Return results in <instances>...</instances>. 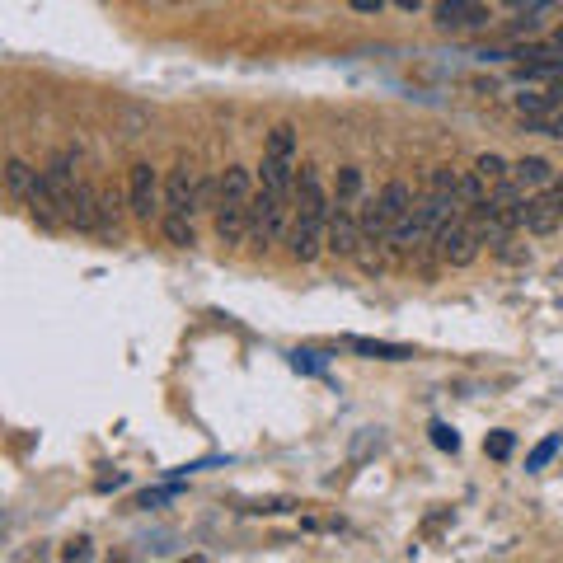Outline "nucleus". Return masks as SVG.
Returning <instances> with one entry per match:
<instances>
[{"mask_svg":"<svg viewBox=\"0 0 563 563\" xmlns=\"http://www.w3.org/2000/svg\"><path fill=\"white\" fill-rule=\"evenodd\" d=\"M334 193H338V202H352V198H357V193H362V169H357V165H343V169H338V188H334Z\"/></svg>","mask_w":563,"mask_h":563,"instance_id":"nucleus-21","label":"nucleus"},{"mask_svg":"<svg viewBox=\"0 0 563 563\" xmlns=\"http://www.w3.org/2000/svg\"><path fill=\"white\" fill-rule=\"evenodd\" d=\"M456 188H460L456 169H432V193H456Z\"/></svg>","mask_w":563,"mask_h":563,"instance_id":"nucleus-26","label":"nucleus"},{"mask_svg":"<svg viewBox=\"0 0 563 563\" xmlns=\"http://www.w3.org/2000/svg\"><path fill=\"white\" fill-rule=\"evenodd\" d=\"M263 193H273V198H291L296 193V155L263 151Z\"/></svg>","mask_w":563,"mask_h":563,"instance_id":"nucleus-7","label":"nucleus"},{"mask_svg":"<svg viewBox=\"0 0 563 563\" xmlns=\"http://www.w3.org/2000/svg\"><path fill=\"white\" fill-rule=\"evenodd\" d=\"M484 451L493 460H507V456H512V432H493V437L484 442Z\"/></svg>","mask_w":563,"mask_h":563,"instance_id":"nucleus-25","label":"nucleus"},{"mask_svg":"<svg viewBox=\"0 0 563 563\" xmlns=\"http://www.w3.org/2000/svg\"><path fill=\"white\" fill-rule=\"evenodd\" d=\"M413 207H418V202H413V188H409L404 179H390V183L381 188V212L390 216V230H395L399 221L413 212Z\"/></svg>","mask_w":563,"mask_h":563,"instance_id":"nucleus-12","label":"nucleus"},{"mask_svg":"<svg viewBox=\"0 0 563 563\" xmlns=\"http://www.w3.org/2000/svg\"><path fill=\"white\" fill-rule=\"evenodd\" d=\"M437 19H442V29H479L488 19V10L479 0H442Z\"/></svg>","mask_w":563,"mask_h":563,"instance_id":"nucleus-11","label":"nucleus"},{"mask_svg":"<svg viewBox=\"0 0 563 563\" xmlns=\"http://www.w3.org/2000/svg\"><path fill=\"white\" fill-rule=\"evenodd\" d=\"M432 442L442 446V451H460V437L446 423H432Z\"/></svg>","mask_w":563,"mask_h":563,"instance_id":"nucleus-27","label":"nucleus"},{"mask_svg":"<svg viewBox=\"0 0 563 563\" xmlns=\"http://www.w3.org/2000/svg\"><path fill=\"white\" fill-rule=\"evenodd\" d=\"M165 212H198V174L188 165L169 169L165 179Z\"/></svg>","mask_w":563,"mask_h":563,"instance_id":"nucleus-6","label":"nucleus"},{"mask_svg":"<svg viewBox=\"0 0 563 563\" xmlns=\"http://www.w3.org/2000/svg\"><path fill=\"white\" fill-rule=\"evenodd\" d=\"M221 202H249V169L230 165L221 174Z\"/></svg>","mask_w":563,"mask_h":563,"instance_id":"nucleus-18","label":"nucleus"},{"mask_svg":"<svg viewBox=\"0 0 563 563\" xmlns=\"http://www.w3.org/2000/svg\"><path fill=\"white\" fill-rule=\"evenodd\" d=\"M474 174H479V179H484L488 188H493V183L512 179V165H507L503 155H479V160H474Z\"/></svg>","mask_w":563,"mask_h":563,"instance_id":"nucleus-20","label":"nucleus"},{"mask_svg":"<svg viewBox=\"0 0 563 563\" xmlns=\"http://www.w3.org/2000/svg\"><path fill=\"white\" fill-rule=\"evenodd\" d=\"M352 352H362V357H376V362H409L413 348H399V343H376V338H343Z\"/></svg>","mask_w":563,"mask_h":563,"instance_id":"nucleus-14","label":"nucleus"},{"mask_svg":"<svg viewBox=\"0 0 563 563\" xmlns=\"http://www.w3.org/2000/svg\"><path fill=\"white\" fill-rule=\"evenodd\" d=\"M66 559H90V540H71V545H66Z\"/></svg>","mask_w":563,"mask_h":563,"instance_id":"nucleus-28","label":"nucleus"},{"mask_svg":"<svg viewBox=\"0 0 563 563\" xmlns=\"http://www.w3.org/2000/svg\"><path fill=\"white\" fill-rule=\"evenodd\" d=\"M287 244H291V259L296 263H315L320 249H329V216L296 212L291 216V230H287Z\"/></svg>","mask_w":563,"mask_h":563,"instance_id":"nucleus-2","label":"nucleus"},{"mask_svg":"<svg viewBox=\"0 0 563 563\" xmlns=\"http://www.w3.org/2000/svg\"><path fill=\"white\" fill-rule=\"evenodd\" d=\"M512 179L521 188H549L554 183V165H549L545 155H521L517 165H512Z\"/></svg>","mask_w":563,"mask_h":563,"instance_id":"nucleus-13","label":"nucleus"},{"mask_svg":"<svg viewBox=\"0 0 563 563\" xmlns=\"http://www.w3.org/2000/svg\"><path fill=\"white\" fill-rule=\"evenodd\" d=\"M160 230H165L169 244L188 249V244H193V212H165L160 216Z\"/></svg>","mask_w":563,"mask_h":563,"instance_id":"nucleus-16","label":"nucleus"},{"mask_svg":"<svg viewBox=\"0 0 563 563\" xmlns=\"http://www.w3.org/2000/svg\"><path fill=\"white\" fill-rule=\"evenodd\" d=\"M395 5H404V10H418V0H395Z\"/></svg>","mask_w":563,"mask_h":563,"instance_id":"nucleus-30","label":"nucleus"},{"mask_svg":"<svg viewBox=\"0 0 563 563\" xmlns=\"http://www.w3.org/2000/svg\"><path fill=\"white\" fill-rule=\"evenodd\" d=\"M99 230H104V235H122V198L118 193H99Z\"/></svg>","mask_w":563,"mask_h":563,"instance_id":"nucleus-19","label":"nucleus"},{"mask_svg":"<svg viewBox=\"0 0 563 563\" xmlns=\"http://www.w3.org/2000/svg\"><path fill=\"white\" fill-rule=\"evenodd\" d=\"M554 38H559V43H563V24H559V33H554Z\"/></svg>","mask_w":563,"mask_h":563,"instance_id":"nucleus-31","label":"nucleus"},{"mask_svg":"<svg viewBox=\"0 0 563 563\" xmlns=\"http://www.w3.org/2000/svg\"><path fill=\"white\" fill-rule=\"evenodd\" d=\"M554 99H559L554 90H531V94H517V108L526 113V118H535V113H545Z\"/></svg>","mask_w":563,"mask_h":563,"instance_id":"nucleus-22","label":"nucleus"},{"mask_svg":"<svg viewBox=\"0 0 563 563\" xmlns=\"http://www.w3.org/2000/svg\"><path fill=\"white\" fill-rule=\"evenodd\" d=\"M381 5H385V0H352V10H362V15H376Z\"/></svg>","mask_w":563,"mask_h":563,"instance_id":"nucleus-29","label":"nucleus"},{"mask_svg":"<svg viewBox=\"0 0 563 563\" xmlns=\"http://www.w3.org/2000/svg\"><path fill=\"white\" fill-rule=\"evenodd\" d=\"M127 207H132L137 221H151L160 212V179H155V169L146 160L132 165V174H127Z\"/></svg>","mask_w":563,"mask_h":563,"instance_id":"nucleus-4","label":"nucleus"},{"mask_svg":"<svg viewBox=\"0 0 563 563\" xmlns=\"http://www.w3.org/2000/svg\"><path fill=\"white\" fill-rule=\"evenodd\" d=\"M216 235H221V244L249 240V202H221L216 207Z\"/></svg>","mask_w":563,"mask_h":563,"instance_id":"nucleus-9","label":"nucleus"},{"mask_svg":"<svg viewBox=\"0 0 563 563\" xmlns=\"http://www.w3.org/2000/svg\"><path fill=\"white\" fill-rule=\"evenodd\" d=\"M432 244H437V259L442 263H451V268H465V263H474L479 259V235H474V226H470V216L460 212V216H451L437 235H432Z\"/></svg>","mask_w":563,"mask_h":563,"instance_id":"nucleus-1","label":"nucleus"},{"mask_svg":"<svg viewBox=\"0 0 563 563\" xmlns=\"http://www.w3.org/2000/svg\"><path fill=\"white\" fill-rule=\"evenodd\" d=\"M282 230H287V198H273L259 188V198H249V240L268 249Z\"/></svg>","mask_w":563,"mask_h":563,"instance_id":"nucleus-3","label":"nucleus"},{"mask_svg":"<svg viewBox=\"0 0 563 563\" xmlns=\"http://www.w3.org/2000/svg\"><path fill=\"white\" fill-rule=\"evenodd\" d=\"M5 183H10V193H15V198L29 202L33 188L43 183V174H38V169H29L24 160H10V165H5Z\"/></svg>","mask_w":563,"mask_h":563,"instance_id":"nucleus-15","label":"nucleus"},{"mask_svg":"<svg viewBox=\"0 0 563 563\" xmlns=\"http://www.w3.org/2000/svg\"><path fill=\"white\" fill-rule=\"evenodd\" d=\"M456 202L465 207V212H474V207H484V202H488V183L479 179V174H460Z\"/></svg>","mask_w":563,"mask_h":563,"instance_id":"nucleus-17","label":"nucleus"},{"mask_svg":"<svg viewBox=\"0 0 563 563\" xmlns=\"http://www.w3.org/2000/svg\"><path fill=\"white\" fill-rule=\"evenodd\" d=\"M563 226V212L559 202L540 193V198H526V212H521V230H531V235H554Z\"/></svg>","mask_w":563,"mask_h":563,"instance_id":"nucleus-8","label":"nucleus"},{"mask_svg":"<svg viewBox=\"0 0 563 563\" xmlns=\"http://www.w3.org/2000/svg\"><path fill=\"white\" fill-rule=\"evenodd\" d=\"M362 244H366L362 221L348 212V202H338L334 212H329V249H334L338 259H357Z\"/></svg>","mask_w":563,"mask_h":563,"instance_id":"nucleus-5","label":"nucleus"},{"mask_svg":"<svg viewBox=\"0 0 563 563\" xmlns=\"http://www.w3.org/2000/svg\"><path fill=\"white\" fill-rule=\"evenodd\" d=\"M61 221H66V226H76V230H99V198H94L85 183L71 193V202H66Z\"/></svg>","mask_w":563,"mask_h":563,"instance_id":"nucleus-10","label":"nucleus"},{"mask_svg":"<svg viewBox=\"0 0 563 563\" xmlns=\"http://www.w3.org/2000/svg\"><path fill=\"white\" fill-rule=\"evenodd\" d=\"M559 446H563V437H545V442H540L531 456H526V470H545L549 460L559 456Z\"/></svg>","mask_w":563,"mask_h":563,"instance_id":"nucleus-23","label":"nucleus"},{"mask_svg":"<svg viewBox=\"0 0 563 563\" xmlns=\"http://www.w3.org/2000/svg\"><path fill=\"white\" fill-rule=\"evenodd\" d=\"M268 155H296V132H291L287 122L268 132Z\"/></svg>","mask_w":563,"mask_h":563,"instance_id":"nucleus-24","label":"nucleus"}]
</instances>
